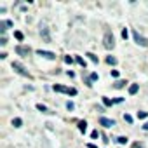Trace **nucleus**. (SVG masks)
<instances>
[{
  "label": "nucleus",
  "instance_id": "obj_1",
  "mask_svg": "<svg viewBox=\"0 0 148 148\" xmlns=\"http://www.w3.org/2000/svg\"><path fill=\"white\" fill-rule=\"evenodd\" d=\"M12 70L18 73V75H21V77H28V79H32V75L28 73V70H26L19 61H12Z\"/></svg>",
  "mask_w": 148,
  "mask_h": 148
},
{
  "label": "nucleus",
  "instance_id": "obj_2",
  "mask_svg": "<svg viewBox=\"0 0 148 148\" xmlns=\"http://www.w3.org/2000/svg\"><path fill=\"white\" fill-rule=\"evenodd\" d=\"M52 89H54L56 92H64V94H68V96H77V89H73V87H64V86L56 84V86H52Z\"/></svg>",
  "mask_w": 148,
  "mask_h": 148
},
{
  "label": "nucleus",
  "instance_id": "obj_3",
  "mask_svg": "<svg viewBox=\"0 0 148 148\" xmlns=\"http://www.w3.org/2000/svg\"><path fill=\"white\" fill-rule=\"evenodd\" d=\"M103 45H105L106 49H113V47H115V38H113V35H112L110 32L105 33V37H103Z\"/></svg>",
  "mask_w": 148,
  "mask_h": 148
},
{
  "label": "nucleus",
  "instance_id": "obj_4",
  "mask_svg": "<svg viewBox=\"0 0 148 148\" xmlns=\"http://www.w3.org/2000/svg\"><path fill=\"white\" fill-rule=\"evenodd\" d=\"M132 38H134V42L138 44V45H141V47H148V38H145L143 35H139V32H132Z\"/></svg>",
  "mask_w": 148,
  "mask_h": 148
},
{
  "label": "nucleus",
  "instance_id": "obj_5",
  "mask_svg": "<svg viewBox=\"0 0 148 148\" xmlns=\"http://www.w3.org/2000/svg\"><path fill=\"white\" fill-rule=\"evenodd\" d=\"M14 51H16V54H19V56H30V52H32V49L26 47V45H18Z\"/></svg>",
  "mask_w": 148,
  "mask_h": 148
},
{
  "label": "nucleus",
  "instance_id": "obj_6",
  "mask_svg": "<svg viewBox=\"0 0 148 148\" xmlns=\"http://www.w3.org/2000/svg\"><path fill=\"white\" fill-rule=\"evenodd\" d=\"M37 54H38V56H42V58H45V59H56V54H54V52H51V51H42V49H38V51H37Z\"/></svg>",
  "mask_w": 148,
  "mask_h": 148
},
{
  "label": "nucleus",
  "instance_id": "obj_7",
  "mask_svg": "<svg viewBox=\"0 0 148 148\" xmlns=\"http://www.w3.org/2000/svg\"><path fill=\"white\" fill-rule=\"evenodd\" d=\"M99 124H101V125H105L106 129H110V127H113V125H115V120L106 119V117H101V119H99Z\"/></svg>",
  "mask_w": 148,
  "mask_h": 148
},
{
  "label": "nucleus",
  "instance_id": "obj_8",
  "mask_svg": "<svg viewBox=\"0 0 148 148\" xmlns=\"http://www.w3.org/2000/svg\"><path fill=\"white\" fill-rule=\"evenodd\" d=\"M12 26V21H9V19H5V21H0V32H5L7 28H11Z\"/></svg>",
  "mask_w": 148,
  "mask_h": 148
},
{
  "label": "nucleus",
  "instance_id": "obj_9",
  "mask_svg": "<svg viewBox=\"0 0 148 148\" xmlns=\"http://www.w3.org/2000/svg\"><path fill=\"white\" fill-rule=\"evenodd\" d=\"M40 35L44 37V40H45V42H51V37H49V30H47L45 26H42V28H40Z\"/></svg>",
  "mask_w": 148,
  "mask_h": 148
},
{
  "label": "nucleus",
  "instance_id": "obj_10",
  "mask_svg": "<svg viewBox=\"0 0 148 148\" xmlns=\"http://www.w3.org/2000/svg\"><path fill=\"white\" fill-rule=\"evenodd\" d=\"M138 91H139V86H138V84H131V86H129V94H131V96H134Z\"/></svg>",
  "mask_w": 148,
  "mask_h": 148
},
{
  "label": "nucleus",
  "instance_id": "obj_11",
  "mask_svg": "<svg viewBox=\"0 0 148 148\" xmlns=\"http://www.w3.org/2000/svg\"><path fill=\"white\" fill-rule=\"evenodd\" d=\"M86 56H87V58H89V59H91L94 64H98V63H99V59H98V56H96V54H92V52H87Z\"/></svg>",
  "mask_w": 148,
  "mask_h": 148
},
{
  "label": "nucleus",
  "instance_id": "obj_12",
  "mask_svg": "<svg viewBox=\"0 0 148 148\" xmlns=\"http://www.w3.org/2000/svg\"><path fill=\"white\" fill-rule=\"evenodd\" d=\"M37 110H38V112H42V113H52V112H49V110H47V106H45V105H42V103H38V105H37Z\"/></svg>",
  "mask_w": 148,
  "mask_h": 148
},
{
  "label": "nucleus",
  "instance_id": "obj_13",
  "mask_svg": "<svg viewBox=\"0 0 148 148\" xmlns=\"http://www.w3.org/2000/svg\"><path fill=\"white\" fill-rule=\"evenodd\" d=\"M79 131H80V132H86V131H87V122H86V120H80V122H79Z\"/></svg>",
  "mask_w": 148,
  "mask_h": 148
},
{
  "label": "nucleus",
  "instance_id": "obj_14",
  "mask_svg": "<svg viewBox=\"0 0 148 148\" xmlns=\"http://www.w3.org/2000/svg\"><path fill=\"white\" fill-rule=\"evenodd\" d=\"M75 61H77V63H79V64H80V66H82L84 70H86V66H87V63H86V59H84V58H80V56H77V58H75Z\"/></svg>",
  "mask_w": 148,
  "mask_h": 148
},
{
  "label": "nucleus",
  "instance_id": "obj_15",
  "mask_svg": "<svg viewBox=\"0 0 148 148\" xmlns=\"http://www.w3.org/2000/svg\"><path fill=\"white\" fill-rule=\"evenodd\" d=\"M125 84H127L125 80H117V82L113 84V87H115V89H122V87H125Z\"/></svg>",
  "mask_w": 148,
  "mask_h": 148
},
{
  "label": "nucleus",
  "instance_id": "obj_16",
  "mask_svg": "<svg viewBox=\"0 0 148 148\" xmlns=\"http://www.w3.org/2000/svg\"><path fill=\"white\" fill-rule=\"evenodd\" d=\"M113 103H115L113 99H110V98H106V96H103V105H105V106H112Z\"/></svg>",
  "mask_w": 148,
  "mask_h": 148
},
{
  "label": "nucleus",
  "instance_id": "obj_17",
  "mask_svg": "<svg viewBox=\"0 0 148 148\" xmlns=\"http://www.w3.org/2000/svg\"><path fill=\"white\" fill-rule=\"evenodd\" d=\"M106 63H108V64H112V66H115V64H117V58L108 56V58H106Z\"/></svg>",
  "mask_w": 148,
  "mask_h": 148
},
{
  "label": "nucleus",
  "instance_id": "obj_18",
  "mask_svg": "<svg viewBox=\"0 0 148 148\" xmlns=\"http://www.w3.org/2000/svg\"><path fill=\"white\" fill-rule=\"evenodd\" d=\"M12 125H14V127H21V125H23V120H21L19 117H16V119L12 120Z\"/></svg>",
  "mask_w": 148,
  "mask_h": 148
},
{
  "label": "nucleus",
  "instance_id": "obj_19",
  "mask_svg": "<svg viewBox=\"0 0 148 148\" xmlns=\"http://www.w3.org/2000/svg\"><path fill=\"white\" fill-rule=\"evenodd\" d=\"M127 141H129L127 136H119V138H117V143H119V145H125Z\"/></svg>",
  "mask_w": 148,
  "mask_h": 148
},
{
  "label": "nucleus",
  "instance_id": "obj_20",
  "mask_svg": "<svg viewBox=\"0 0 148 148\" xmlns=\"http://www.w3.org/2000/svg\"><path fill=\"white\" fill-rule=\"evenodd\" d=\"M124 120H125L127 124H132V117H131L129 113H124Z\"/></svg>",
  "mask_w": 148,
  "mask_h": 148
},
{
  "label": "nucleus",
  "instance_id": "obj_21",
  "mask_svg": "<svg viewBox=\"0 0 148 148\" xmlns=\"http://www.w3.org/2000/svg\"><path fill=\"white\" fill-rule=\"evenodd\" d=\"M91 138H92V139H98V138H99V131H98V129H94V131L91 132Z\"/></svg>",
  "mask_w": 148,
  "mask_h": 148
},
{
  "label": "nucleus",
  "instance_id": "obj_22",
  "mask_svg": "<svg viewBox=\"0 0 148 148\" xmlns=\"http://www.w3.org/2000/svg\"><path fill=\"white\" fill-rule=\"evenodd\" d=\"M66 110H70V112L75 110V105H73V101H68V103H66Z\"/></svg>",
  "mask_w": 148,
  "mask_h": 148
},
{
  "label": "nucleus",
  "instance_id": "obj_23",
  "mask_svg": "<svg viewBox=\"0 0 148 148\" xmlns=\"http://www.w3.org/2000/svg\"><path fill=\"white\" fill-rule=\"evenodd\" d=\"M14 37H16L18 40H23V38H25V35H23L21 32H14Z\"/></svg>",
  "mask_w": 148,
  "mask_h": 148
},
{
  "label": "nucleus",
  "instance_id": "obj_24",
  "mask_svg": "<svg viewBox=\"0 0 148 148\" xmlns=\"http://www.w3.org/2000/svg\"><path fill=\"white\" fill-rule=\"evenodd\" d=\"M146 117H148V113H146V112H138V119H141V120H143V119H146Z\"/></svg>",
  "mask_w": 148,
  "mask_h": 148
},
{
  "label": "nucleus",
  "instance_id": "obj_25",
  "mask_svg": "<svg viewBox=\"0 0 148 148\" xmlns=\"http://www.w3.org/2000/svg\"><path fill=\"white\" fill-rule=\"evenodd\" d=\"M73 61H75V59H73L71 56H64V63H68V64H71Z\"/></svg>",
  "mask_w": 148,
  "mask_h": 148
},
{
  "label": "nucleus",
  "instance_id": "obj_26",
  "mask_svg": "<svg viewBox=\"0 0 148 148\" xmlns=\"http://www.w3.org/2000/svg\"><path fill=\"white\" fill-rule=\"evenodd\" d=\"M132 148H145V145L139 143V141H136V143H132Z\"/></svg>",
  "mask_w": 148,
  "mask_h": 148
},
{
  "label": "nucleus",
  "instance_id": "obj_27",
  "mask_svg": "<svg viewBox=\"0 0 148 148\" xmlns=\"http://www.w3.org/2000/svg\"><path fill=\"white\" fill-rule=\"evenodd\" d=\"M127 37H129V32H127V28H125V30H122V38L127 40Z\"/></svg>",
  "mask_w": 148,
  "mask_h": 148
},
{
  "label": "nucleus",
  "instance_id": "obj_28",
  "mask_svg": "<svg viewBox=\"0 0 148 148\" xmlns=\"http://www.w3.org/2000/svg\"><path fill=\"white\" fill-rule=\"evenodd\" d=\"M110 75H112L113 79H119V71H117V70H112V71H110Z\"/></svg>",
  "mask_w": 148,
  "mask_h": 148
},
{
  "label": "nucleus",
  "instance_id": "obj_29",
  "mask_svg": "<svg viewBox=\"0 0 148 148\" xmlns=\"http://www.w3.org/2000/svg\"><path fill=\"white\" fill-rule=\"evenodd\" d=\"M66 75H68V77H70V79H73V77H75V73H73V71H71V70H68V71H66Z\"/></svg>",
  "mask_w": 148,
  "mask_h": 148
},
{
  "label": "nucleus",
  "instance_id": "obj_30",
  "mask_svg": "<svg viewBox=\"0 0 148 148\" xmlns=\"http://www.w3.org/2000/svg\"><path fill=\"white\" fill-rule=\"evenodd\" d=\"M5 44H7V38L2 37V38H0V45H5Z\"/></svg>",
  "mask_w": 148,
  "mask_h": 148
},
{
  "label": "nucleus",
  "instance_id": "obj_31",
  "mask_svg": "<svg viewBox=\"0 0 148 148\" xmlns=\"http://www.w3.org/2000/svg\"><path fill=\"white\" fill-rule=\"evenodd\" d=\"M99 77H98V73H91V80H98Z\"/></svg>",
  "mask_w": 148,
  "mask_h": 148
},
{
  "label": "nucleus",
  "instance_id": "obj_32",
  "mask_svg": "<svg viewBox=\"0 0 148 148\" xmlns=\"http://www.w3.org/2000/svg\"><path fill=\"white\" fill-rule=\"evenodd\" d=\"M113 101H115V103H122V101H124V98H115Z\"/></svg>",
  "mask_w": 148,
  "mask_h": 148
},
{
  "label": "nucleus",
  "instance_id": "obj_33",
  "mask_svg": "<svg viewBox=\"0 0 148 148\" xmlns=\"http://www.w3.org/2000/svg\"><path fill=\"white\" fill-rule=\"evenodd\" d=\"M87 148H98V146H96L94 143H87Z\"/></svg>",
  "mask_w": 148,
  "mask_h": 148
},
{
  "label": "nucleus",
  "instance_id": "obj_34",
  "mask_svg": "<svg viewBox=\"0 0 148 148\" xmlns=\"http://www.w3.org/2000/svg\"><path fill=\"white\" fill-rule=\"evenodd\" d=\"M143 131H148V122H145V124H143Z\"/></svg>",
  "mask_w": 148,
  "mask_h": 148
}]
</instances>
